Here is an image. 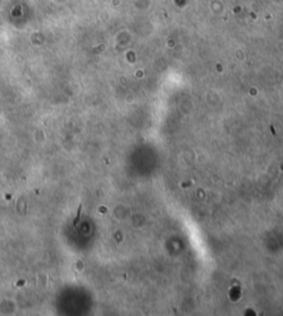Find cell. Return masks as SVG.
Wrapping results in <instances>:
<instances>
[{"instance_id": "6da1fadb", "label": "cell", "mask_w": 283, "mask_h": 316, "mask_svg": "<svg viewBox=\"0 0 283 316\" xmlns=\"http://www.w3.org/2000/svg\"><path fill=\"white\" fill-rule=\"evenodd\" d=\"M81 212H82V204L80 203V206L77 208V215H76V218L74 219V225H76L79 223V220H80V217H81Z\"/></svg>"}]
</instances>
